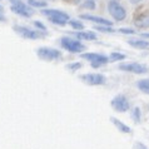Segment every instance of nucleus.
<instances>
[{
	"label": "nucleus",
	"instance_id": "21",
	"mask_svg": "<svg viewBox=\"0 0 149 149\" xmlns=\"http://www.w3.org/2000/svg\"><path fill=\"white\" fill-rule=\"evenodd\" d=\"M95 30H99V31H104V33H113L114 30L108 25H98L95 26Z\"/></svg>",
	"mask_w": 149,
	"mask_h": 149
},
{
	"label": "nucleus",
	"instance_id": "15",
	"mask_svg": "<svg viewBox=\"0 0 149 149\" xmlns=\"http://www.w3.org/2000/svg\"><path fill=\"white\" fill-rule=\"evenodd\" d=\"M74 35L83 40H97V35L93 31H79V33H74Z\"/></svg>",
	"mask_w": 149,
	"mask_h": 149
},
{
	"label": "nucleus",
	"instance_id": "2",
	"mask_svg": "<svg viewBox=\"0 0 149 149\" xmlns=\"http://www.w3.org/2000/svg\"><path fill=\"white\" fill-rule=\"evenodd\" d=\"M60 43H61V47L70 53H80L83 50H85V45H83L80 41L69 38V36H63L60 39Z\"/></svg>",
	"mask_w": 149,
	"mask_h": 149
},
{
	"label": "nucleus",
	"instance_id": "23",
	"mask_svg": "<svg viewBox=\"0 0 149 149\" xmlns=\"http://www.w3.org/2000/svg\"><path fill=\"white\" fill-rule=\"evenodd\" d=\"M84 6L85 8H89V9H95V4L93 0H85V3H84Z\"/></svg>",
	"mask_w": 149,
	"mask_h": 149
},
{
	"label": "nucleus",
	"instance_id": "27",
	"mask_svg": "<svg viewBox=\"0 0 149 149\" xmlns=\"http://www.w3.org/2000/svg\"><path fill=\"white\" fill-rule=\"evenodd\" d=\"M5 20H6V18L3 15V13H0V22H5Z\"/></svg>",
	"mask_w": 149,
	"mask_h": 149
},
{
	"label": "nucleus",
	"instance_id": "26",
	"mask_svg": "<svg viewBox=\"0 0 149 149\" xmlns=\"http://www.w3.org/2000/svg\"><path fill=\"white\" fill-rule=\"evenodd\" d=\"M119 31L123 33V34H135V31L132 30V29H119Z\"/></svg>",
	"mask_w": 149,
	"mask_h": 149
},
{
	"label": "nucleus",
	"instance_id": "30",
	"mask_svg": "<svg viewBox=\"0 0 149 149\" xmlns=\"http://www.w3.org/2000/svg\"><path fill=\"white\" fill-rule=\"evenodd\" d=\"M143 36H146V38H149V34H143Z\"/></svg>",
	"mask_w": 149,
	"mask_h": 149
},
{
	"label": "nucleus",
	"instance_id": "6",
	"mask_svg": "<svg viewBox=\"0 0 149 149\" xmlns=\"http://www.w3.org/2000/svg\"><path fill=\"white\" fill-rule=\"evenodd\" d=\"M11 1V11H14L15 14H19L25 18H30L33 15V9L28 8L22 0H10Z\"/></svg>",
	"mask_w": 149,
	"mask_h": 149
},
{
	"label": "nucleus",
	"instance_id": "11",
	"mask_svg": "<svg viewBox=\"0 0 149 149\" xmlns=\"http://www.w3.org/2000/svg\"><path fill=\"white\" fill-rule=\"evenodd\" d=\"M81 19H85V20H90V22H94L97 24H100V25H108V26H111V22L107 20L104 18H99V16H94V15H88V14H83L80 15Z\"/></svg>",
	"mask_w": 149,
	"mask_h": 149
},
{
	"label": "nucleus",
	"instance_id": "7",
	"mask_svg": "<svg viewBox=\"0 0 149 149\" xmlns=\"http://www.w3.org/2000/svg\"><path fill=\"white\" fill-rule=\"evenodd\" d=\"M14 30L18 33L19 35H22L23 38H25V39H40V38H44V36H45V33L31 30V29H29L26 26H18V25H15Z\"/></svg>",
	"mask_w": 149,
	"mask_h": 149
},
{
	"label": "nucleus",
	"instance_id": "20",
	"mask_svg": "<svg viewBox=\"0 0 149 149\" xmlns=\"http://www.w3.org/2000/svg\"><path fill=\"white\" fill-rule=\"evenodd\" d=\"M69 24L72 25L74 29H77V30H83L84 29V25H83L81 23L77 22V20H69Z\"/></svg>",
	"mask_w": 149,
	"mask_h": 149
},
{
	"label": "nucleus",
	"instance_id": "4",
	"mask_svg": "<svg viewBox=\"0 0 149 149\" xmlns=\"http://www.w3.org/2000/svg\"><path fill=\"white\" fill-rule=\"evenodd\" d=\"M36 54L40 59L43 60H47V61H52V60H58L60 59V52L56 50V49H53V48H48V47H43V48H39Z\"/></svg>",
	"mask_w": 149,
	"mask_h": 149
},
{
	"label": "nucleus",
	"instance_id": "16",
	"mask_svg": "<svg viewBox=\"0 0 149 149\" xmlns=\"http://www.w3.org/2000/svg\"><path fill=\"white\" fill-rule=\"evenodd\" d=\"M136 86L142 90L143 93L149 94V79H142L136 83Z\"/></svg>",
	"mask_w": 149,
	"mask_h": 149
},
{
	"label": "nucleus",
	"instance_id": "13",
	"mask_svg": "<svg viewBox=\"0 0 149 149\" xmlns=\"http://www.w3.org/2000/svg\"><path fill=\"white\" fill-rule=\"evenodd\" d=\"M135 26L136 28H140V29H144V28H149V14H144V15H140L139 18L135 19Z\"/></svg>",
	"mask_w": 149,
	"mask_h": 149
},
{
	"label": "nucleus",
	"instance_id": "28",
	"mask_svg": "<svg viewBox=\"0 0 149 149\" xmlns=\"http://www.w3.org/2000/svg\"><path fill=\"white\" fill-rule=\"evenodd\" d=\"M130 3H133V4H135V3H139V1H142V0H129Z\"/></svg>",
	"mask_w": 149,
	"mask_h": 149
},
{
	"label": "nucleus",
	"instance_id": "3",
	"mask_svg": "<svg viewBox=\"0 0 149 149\" xmlns=\"http://www.w3.org/2000/svg\"><path fill=\"white\" fill-rule=\"evenodd\" d=\"M81 58L90 61L93 68H99L109 61V58H107L105 55H102V54H95V53H84V54H81Z\"/></svg>",
	"mask_w": 149,
	"mask_h": 149
},
{
	"label": "nucleus",
	"instance_id": "14",
	"mask_svg": "<svg viewBox=\"0 0 149 149\" xmlns=\"http://www.w3.org/2000/svg\"><path fill=\"white\" fill-rule=\"evenodd\" d=\"M128 43H129V45H132V47L138 48V49H148L149 48V41L142 40V39H129Z\"/></svg>",
	"mask_w": 149,
	"mask_h": 149
},
{
	"label": "nucleus",
	"instance_id": "8",
	"mask_svg": "<svg viewBox=\"0 0 149 149\" xmlns=\"http://www.w3.org/2000/svg\"><path fill=\"white\" fill-rule=\"evenodd\" d=\"M108 10L110 15L113 16V18L117 20V22H120V20H124L125 19V10H124V8L122 5H119V4L115 1V0H111V1H109L108 4Z\"/></svg>",
	"mask_w": 149,
	"mask_h": 149
},
{
	"label": "nucleus",
	"instance_id": "25",
	"mask_svg": "<svg viewBox=\"0 0 149 149\" xmlns=\"http://www.w3.org/2000/svg\"><path fill=\"white\" fill-rule=\"evenodd\" d=\"M133 149H148V148H147L146 146H144L143 143H139V142H136V143H134Z\"/></svg>",
	"mask_w": 149,
	"mask_h": 149
},
{
	"label": "nucleus",
	"instance_id": "10",
	"mask_svg": "<svg viewBox=\"0 0 149 149\" xmlns=\"http://www.w3.org/2000/svg\"><path fill=\"white\" fill-rule=\"evenodd\" d=\"M80 79L89 85H103L107 81V78L103 74H84Z\"/></svg>",
	"mask_w": 149,
	"mask_h": 149
},
{
	"label": "nucleus",
	"instance_id": "1",
	"mask_svg": "<svg viewBox=\"0 0 149 149\" xmlns=\"http://www.w3.org/2000/svg\"><path fill=\"white\" fill-rule=\"evenodd\" d=\"M43 14L47 15L49 20L53 23V24H56V25H65L68 22H69V15L64 11H60V10H55V9H45L43 10Z\"/></svg>",
	"mask_w": 149,
	"mask_h": 149
},
{
	"label": "nucleus",
	"instance_id": "18",
	"mask_svg": "<svg viewBox=\"0 0 149 149\" xmlns=\"http://www.w3.org/2000/svg\"><path fill=\"white\" fill-rule=\"evenodd\" d=\"M124 59H125V55L120 54V53H117V52H113L109 56L110 61H119V60H124Z\"/></svg>",
	"mask_w": 149,
	"mask_h": 149
},
{
	"label": "nucleus",
	"instance_id": "19",
	"mask_svg": "<svg viewBox=\"0 0 149 149\" xmlns=\"http://www.w3.org/2000/svg\"><path fill=\"white\" fill-rule=\"evenodd\" d=\"M28 4L34 8H45L47 1H38V0H28Z\"/></svg>",
	"mask_w": 149,
	"mask_h": 149
},
{
	"label": "nucleus",
	"instance_id": "29",
	"mask_svg": "<svg viewBox=\"0 0 149 149\" xmlns=\"http://www.w3.org/2000/svg\"><path fill=\"white\" fill-rule=\"evenodd\" d=\"M0 13H4V8L1 5H0Z\"/></svg>",
	"mask_w": 149,
	"mask_h": 149
},
{
	"label": "nucleus",
	"instance_id": "17",
	"mask_svg": "<svg viewBox=\"0 0 149 149\" xmlns=\"http://www.w3.org/2000/svg\"><path fill=\"white\" fill-rule=\"evenodd\" d=\"M132 118H133V120L135 123H140V120H142V113H140L139 107H135L133 109V111H132Z\"/></svg>",
	"mask_w": 149,
	"mask_h": 149
},
{
	"label": "nucleus",
	"instance_id": "22",
	"mask_svg": "<svg viewBox=\"0 0 149 149\" xmlns=\"http://www.w3.org/2000/svg\"><path fill=\"white\" fill-rule=\"evenodd\" d=\"M67 68H68L69 70H72V72H75V70H78L79 68H81V64H80V63H73V64L67 65Z\"/></svg>",
	"mask_w": 149,
	"mask_h": 149
},
{
	"label": "nucleus",
	"instance_id": "9",
	"mask_svg": "<svg viewBox=\"0 0 149 149\" xmlns=\"http://www.w3.org/2000/svg\"><path fill=\"white\" fill-rule=\"evenodd\" d=\"M119 69L123 72H129L134 74H146L148 72V68L143 64L139 63H128V64H120Z\"/></svg>",
	"mask_w": 149,
	"mask_h": 149
},
{
	"label": "nucleus",
	"instance_id": "12",
	"mask_svg": "<svg viewBox=\"0 0 149 149\" xmlns=\"http://www.w3.org/2000/svg\"><path fill=\"white\" fill-rule=\"evenodd\" d=\"M110 120L119 129V132H122V133H130V132H132V128L129 125H125L123 122H120L119 119H117L115 117H110Z\"/></svg>",
	"mask_w": 149,
	"mask_h": 149
},
{
	"label": "nucleus",
	"instance_id": "24",
	"mask_svg": "<svg viewBox=\"0 0 149 149\" xmlns=\"http://www.w3.org/2000/svg\"><path fill=\"white\" fill-rule=\"evenodd\" d=\"M34 25H35L36 28H39L40 30H43V31L47 30V28H45L44 24H43V23H40V22H38V20H36V22H34Z\"/></svg>",
	"mask_w": 149,
	"mask_h": 149
},
{
	"label": "nucleus",
	"instance_id": "5",
	"mask_svg": "<svg viewBox=\"0 0 149 149\" xmlns=\"http://www.w3.org/2000/svg\"><path fill=\"white\" fill-rule=\"evenodd\" d=\"M111 108L117 111H120V113H124V111H128L130 109V103L129 100L124 97V95L119 94L117 97H114L111 99Z\"/></svg>",
	"mask_w": 149,
	"mask_h": 149
}]
</instances>
